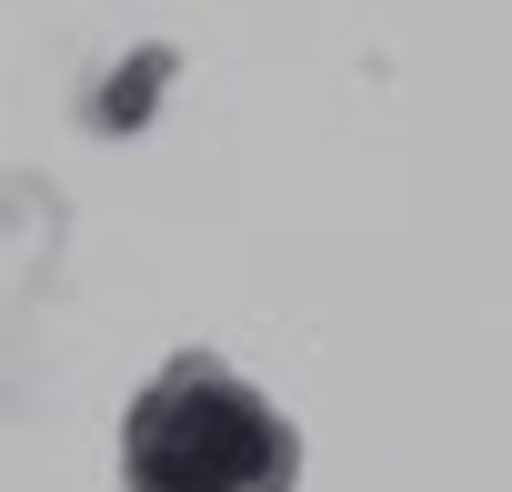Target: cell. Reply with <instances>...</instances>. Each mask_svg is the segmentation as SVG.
Here are the masks:
<instances>
[{"mask_svg":"<svg viewBox=\"0 0 512 492\" xmlns=\"http://www.w3.org/2000/svg\"><path fill=\"white\" fill-rule=\"evenodd\" d=\"M121 482L131 492H292L302 442L231 362L181 352L121 412Z\"/></svg>","mask_w":512,"mask_h":492,"instance_id":"obj_1","label":"cell"}]
</instances>
